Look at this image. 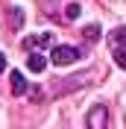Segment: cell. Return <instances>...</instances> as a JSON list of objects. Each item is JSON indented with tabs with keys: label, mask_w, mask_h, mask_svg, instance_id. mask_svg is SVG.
Instances as JSON below:
<instances>
[{
	"label": "cell",
	"mask_w": 126,
	"mask_h": 129,
	"mask_svg": "<svg viewBox=\"0 0 126 129\" xmlns=\"http://www.w3.org/2000/svg\"><path fill=\"white\" fill-rule=\"evenodd\" d=\"M47 44H53V35L50 32H38V35H32V38L24 41V47H47Z\"/></svg>",
	"instance_id": "obj_5"
},
{
	"label": "cell",
	"mask_w": 126,
	"mask_h": 129,
	"mask_svg": "<svg viewBox=\"0 0 126 129\" xmlns=\"http://www.w3.org/2000/svg\"><path fill=\"white\" fill-rule=\"evenodd\" d=\"M114 64H117V68H123V71H126V50L114 47Z\"/></svg>",
	"instance_id": "obj_10"
},
{
	"label": "cell",
	"mask_w": 126,
	"mask_h": 129,
	"mask_svg": "<svg viewBox=\"0 0 126 129\" xmlns=\"http://www.w3.org/2000/svg\"><path fill=\"white\" fill-rule=\"evenodd\" d=\"M109 44H111V50H114V47H126V26H117V29H111Z\"/></svg>",
	"instance_id": "obj_7"
},
{
	"label": "cell",
	"mask_w": 126,
	"mask_h": 129,
	"mask_svg": "<svg viewBox=\"0 0 126 129\" xmlns=\"http://www.w3.org/2000/svg\"><path fill=\"white\" fill-rule=\"evenodd\" d=\"M9 79H12V94H26V82H24V73L21 71H12V76H9Z\"/></svg>",
	"instance_id": "obj_6"
},
{
	"label": "cell",
	"mask_w": 126,
	"mask_h": 129,
	"mask_svg": "<svg viewBox=\"0 0 126 129\" xmlns=\"http://www.w3.org/2000/svg\"><path fill=\"white\" fill-rule=\"evenodd\" d=\"M82 35H85L88 41H97V38H100V26H97V24H91V26H85V29H82Z\"/></svg>",
	"instance_id": "obj_9"
},
{
	"label": "cell",
	"mask_w": 126,
	"mask_h": 129,
	"mask_svg": "<svg viewBox=\"0 0 126 129\" xmlns=\"http://www.w3.org/2000/svg\"><path fill=\"white\" fill-rule=\"evenodd\" d=\"M6 71V56H3V53H0V73Z\"/></svg>",
	"instance_id": "obj_12"
},
{
	"label": "cell",
	"mask_w": 126,
	"mask_h": 129,
	"mask_svg": "<svg viewBox=\"0 0 126 129\" xmlns=\"http://www.w3.org/2000/svg\"><path fill=\"white\" fill-rule=\"evenodd\" d=\"M85 126L88 129H106L109 126V112H106V106H94L85 117Z\"/></svg>",
	"instance_id": "obj_2"
},
{
	"label": "cell",
	"mask_w": 126,
	"mask_h": 129,
	"mask_svg": "<svg viewBox=\"0 0 126 129\" xmlns=\"http://www.w3.org/2000/svg\"><path fill=\"white\" fill-rule=\"evenodd\" d=\"M50 59H53L56 64H71L73 59H79V50H76V47H71V44H59V47H53Z\"/></svg>",
	"instance_id": "obj_3"
},
{
	"label": "cell",
	"mask_w": 126,
	"mask_h": 129,
	"mask_svg": "<svg viewBox=\"0 0 126 129\" xmlns=\"http://www.w3.org/2000/svg\"><path fill=\"white\" fill-rule=\"evenodd\" d=\"M91 76H94V71H82V73H76V76H68V79H59L62 85H56V88H53V97L65 94V91H71V88H79V85H85V79H91Z\"/></svg>",
	"instance_id": "obj_1"
},
{
	"label": "cell",
	"mask_w": 126,
	"mask_h": 129,
	"mask_svg": "<svg viewBox=\"0 0 126 129\" xmlns=\"http://www.w3.org/2000/svg\"><path fill=\"white\" fill-rule=\"evenodd\" d=\"M79 12H82V9H79V3H68V6H65V18H68V21H76Z\"/></svg>",
	"instance_id": "obj_8"
},
{
	"label": "cell",
	"mask_w": 126,
	"mask_h": 129,
	"mask_svg": "<svg viewBox=\"0 0 126 129\" xmlns=\"http://www.w3.org/2000/svg\"><path fill=\"white\" fill-rule=\"evenodd\" d=\"M21 24H24V9H12V26H15V29H18V26H21Z\"/></svg>",
	"instance_id": "obj_11"
},
{
	"label": "cell",
	"mask_w": 126,
	"mask_h": 129,
	"mask_svg": "<svg viewBox=\"0 0 126 129\" xmlns=\"http://www.w3.org/2000/svg\"><path fill=\"white\" fill-rule=\"evenodd\" d=\"M26 68H29L32 73H44V68H47V59L41 56V53H29V59H26Z\"/></svg>",
	"instance_id": "obj_4"
}]
</instances>
